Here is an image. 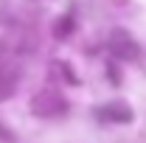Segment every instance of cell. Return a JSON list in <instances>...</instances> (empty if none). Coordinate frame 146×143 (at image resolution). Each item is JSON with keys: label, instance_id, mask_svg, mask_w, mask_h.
<instances>
[{"label": "cell", "instance_id": "cell-1", "mask_svg": "<svg viewBox=\"0 0 146 143\" xmlns=\"http://www.w3.org/2000/svg\"><path fill=\"white\" fill-rule=\"evenodd\" d=\"M65 109H68V101L56 90H39L31 95V112L39 118H54V115H62Z\"/></svg>", "mask_w": 146, "mask_h": 143}, {"label": "cell", "instance_id": "cell-2", "mask_svg": "<svg viewBox=\"0 0 146 143\" xmlns=\"http://www.w3.org/2000/svg\"><path fill=\"white\" fill-rule=\"evenodd\" d=\"M110 51L118 56V59H138V54H141L138 42L127 31H112V36H110Z\"/></svg>", "mask_w": 146, "mask_h": 143}, {"label": "cell", "instance_id": "cell-3", "mask_svg": "<svg viewBox=\"0 0 146 143\" xmlns=\"http://www.w3.org/2000/svg\"><path fill=\"white\" fill-rule=\"evenodd\" d=\"M98 118L110 121V124H129L132 121V109L127 104H104V107H98Z\"/></svg>", "mask_w": 146, "mask_h": 143}, {"label": "cell", "instance_id": "cell-4", "mask_svg": "<svg viewBox=\"0 0 146 143\" xmlns=\"http://www.w3.org/2000/svg\"><path fill=\"white\" fill-rule=\"evenodd\" d=\"M14 84H17V73L11 70L9 65L0 62V101H6L14 93Z\"/></svg>", "mask_w": 146, "mask_h": 143}, {"label": "cell", "instance_id": "cell-5", "mask_svg": "<svg viewBox=\"0 0 146 143\" xmlns=\"http://www.w3.org/2000/svg\"><path fill=\"white\" fill-rule=\"evenodd\" d=\"M70 28H73V20L65 17V20H59V23H56V31H54V34H56V36H68V34H70Z\"/></svg>", "mask_w": 146, "mask_h": 143}]
</instances>
